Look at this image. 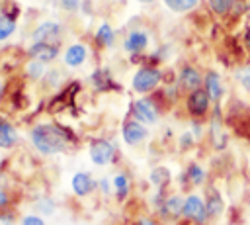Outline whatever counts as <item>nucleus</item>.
I'll return each instance as SVG.
<instances>
[{"mask_svg": "<svg viewBox=\"0 0 250 225\" xmlns=\"http://www.w3.org/2000/svg\"><path fill=\"white\" fill-rule=\"evenodd\" d=\"M31 137V143L33 147L43 153V155H57V153H62L66 151L68 147V137L66 133L53 125V123H41V125H35L29 133Z\"/></svg>", "mask_w": 250, "mask_h": 225, "instance_id": "nucleus-1", "label": "nucleus"}, {"mask_svg": "<svg viewBox=\"0 0 250 225\" xmlns=\"http://www.w3.org/2000/svg\"><path fill=\"white\" fill-rule=\"evenodd\" d=\"M162 80V72L156 67H141L131 80V86L135 92L139 94H146L150 90H154Z\"/></svg>", "mask_w": 250, "mask_h": 225, "instance_id": "nucleus-2", "label": "nucleus"}, {"mask_svg": "<svg viewBox=\"0 0 250 225\" xmlns=\"http://www.w3.org/2000/svg\"><path fill=\"white\" fill-rule=\"evenodd\" d=\"M182 217L191 221V223H199L203 225L205 221H209V213L205 207V200L199 194H188L184 198V207H182Z\"/></svg>", "mask_w": 250, "mask_h": 225, "instance_id": "nucleus-3", "label": "nucleus"}, {"mask_svg": "<svg viewBox=\"0 0 250 225\" xmlns=\"http://www.w3.org/2000/svg\"><path fill=\"white\" fill-rule=\"evenodd\" d=\"M211 106H213V102H211V98H209L205 88H197V90L189 92L188 98H186V110L195 119H201L203 115H207Z\"/></svg>", "mask_w": 250, "mask_h": 225, "instance_id": "nucleus-4", "label": "nucleus"}, {"mask_svg": "<svg viewBox=\"0 0 250 225\" xmlns=\"http://www.w3.org/2000/svg\"><path fill=\"white\" fill-rule=\"evenodd\" d=\"M225 119H229L234 133L242 139H250V106L240 104L238 108L230 110L229 115L225 113Z\"/></svg>", "mask_w": 250, "mask_h": 225, "instance_id": "nucleus-5", "label": "nucleus"}, {"mask_svg": "<svg viewBox=\"0 0 250 225\" xmlns=\"http://www.w3.org/2000/svg\"><path fill=\"white\" fill-rule=\"evenodd\" d=\"M203 76L201 70L193 65H184L178 72V88L186 94L197 90V88H203Z\"/></svg>", "mask_w": 250, "mask_h": 225, "instance_id": "nucleus-6", "label": "nucleus"}, {"mask_svg": "<svg viewBox=\"0 0 250 225\" xmlns=\"http://www.w3.org/2000/svg\"><path fill=\"white\" fill-rule=\"evenodd\" d=\"M131 112H133V117H135L137 121L145 123V125H152V123H156V119H158V110H156L154 102L148 100V98H141V100L133 102Z\"/></svg>", "mask_w": 250, "mask_h": 225, "instance_id": "nucleus-7", "label": "nucleus"}, {"mask_svg": "<svg viewBox=\"0 0 250 225\" xmlns=\"http://www.w3.org/2000/svg\"><path fill=\"white\" fill-rule=\"evenodd\" d=\"M113 157H115V147H113V143H109V141H105V139H96V141H92V145H90V158H92L94 164H100V166L109 164V162L113 160Z\"/></svg>", "mask_w": 250, "mask_h": 225, "instance_id": "nucleus-8", "label": "nucleus"}, {"mask_svg": "<svg viewBox=\"0 0 250 225\" xmlns=\"http://www.w3.org/2000/svg\"><path fill=\"white\" fill-rule=\"evenodd\" d=\"M203 88L207 90L209 98L213 104H221L227 90H225V84H223V78L217 70H207L205 76H203Z\"/></svg>", "mask_w": 250, "mask_h": 225, "instance_id": "nucleus-9", "label": "nucleus"}, {"mask_svg": "<svg viewBox=\"0 0 250 225\" xmlns=\"http://www.w3.org/2000/svg\"><path fill=\"white\" fill-rule=\"evenodd\" d=\"M203 200H205V207H207L209 219L221 217L225 213V200H223V194L219 192L217 186H207Z\"/></svg>", "mask_w": 250, "mask_h": 225, "instance_id": "nucleus-10", "label": "nucleus"}, {"mask_svg": "<svg viewBox=\"0 0 250 225\" xmlns=\"http://www.w3.org/2000/svg\"><path fill=\"white\" fill-rule=\"evenodd\" d=\"M121 135H123V141L127 145H139L141 141H145L148 137V131H146L145 123H141L137 119H131V121H125L123 123Z\"/></svg>", "mask_w": 250, "mask_h": 225, "instance_id": "nucleus-11", "label": "nucleus"}, {"mask_svg": "<svg viewBox=\"0 0 250 225\" xmlns=\"http://www.w3.org/2000/svg\"><path fill=\"white\" fill-rule=\"evenodd\" d=\"M59 55V47L55 43H45V41H35L29 47V57L41 63H51L53 59H57Z\"/></svg>", "mask_w": 250, "mask_h": 225, "instance_id": "nucleus-12", "label": "nucleus"}, {"mask_svg": "<svg viewBox=\"0 0 250 225\" xmlns=\"http://www.w3.org/2000/svg\"><path fill=\"white\" fill-rule=\"evenodd\" d=\"M31 37H33V41H45V43L57 41L61 37V25L57 22H43L35 27Z\"/></svg>", "mask_w": 250, "mask_h": 225, "instance_id": "nucleus-13", "label": "nucleus"}, {"mask_svg": "<svg viewBox=\"0 0 250 225\" xmlns=\"http://www.w3.org/2000/svg\"><path fill=\"white\" fill-rule=\"evenodd\" d=\"M146 45H148V33L143 31V29L131 31V33L125 37V41H123V49H125L127 53H141V51L146 49Z\"/></svg>", "mask_w": 250, "mask_h": 225, "instance_id": "nucleus-14", "label": "nucleus"}, {"mask_svg": "<svg viewBox=\"0 0 250 225\" xmlns=\"http://www.w3.org/2000/svg\"><path fill=\"white\" fill-rule=\"evenodd\" d=\"M182 207H184V198L180 194H170V196L164 198V202L158 207V211L164 217H180L182 215Z\"/></svg>", "mask_w": 250, "mask_h": 225, "instance_id": "nucleus-15", "label": "nucleus"}, {"mask_svg": "<svg viewBox=\"0 0 250 225\" xmlns=\"http://www.w3.org/2000/svg\"><path fill=\"white\" fill-rule=\"evenodd\" d=\"M86 57H88V49L82 43H74V45H70L64 51V65L66 67H72V68L74 67H80V65H84Z\"/></svg>", "mask_w": 250, "mask_h": 225, "instance_id": "nucleus-16", "label": "nucleus"}, {"mask_svg": "<svg viewBox=\"0 0 250 225\" xmlns=\"http://www.w3.org/2000/svg\"><path fill=\"white\" fill-rule=\"evenodd\" d=\"M70 184H72V192L76 196H88L96 188V184H94V180H92V176L88 172H76L72 176Z\"/></svg>", "mask_w": 250, "mask_h": 225, "instance_id": "nucleus-17", "label": "nucleus"}, {"mask_svg": "<svg viewBox=\"0 0 250 225\" xmlns=\"http://www.w3.org/2000/svg\"><path fill=\"white\" fill-rule=\"evenodd\" d=\"M184 180L189 182V186H203V182L207 180V172H205V168H203L199 162H191V164L186 168Z\"/></svg>", "mask_w": 250, "mask_h": 225, "instance_id": "nucleus-18", "label": "nucleus"}, {"mask_svg": "<svg viewBox=\"0 0 250 225\" xmlns=\"http://www.w3.org/2000/svg\"><path fill=\"white\" fill-rule=\"evenodd\" d=\"M236 2L238 0H207V6L215 16L227 18V16H232V10H234Z\"/></svg>", "mask_w": 250, "mask_h": 225, "instance_id": "nucleus-19", "label": "nucleus"}, {"mask_svg": "<svg viewBox=\"0 0 250 225\" xmlns=\"http://www.w3.org/2000/svg\"><path fill=\"white\" fill-rule=\"evenodd\" d=\"M16 143H18V131L10 123L0 121V149H12Z\"/></svg>", "mask_w": 250, "mask_h": 225, "instance_id": "nucleus-20", "label": "nucleus"}, {"mask_svg": "<svg viewBox=\"0 0 250 225\" xmlns=\"http://www.w3.org/2000/svg\"><path fill=\"white\" fill-rule=\"evenodd\" d=\"M164 6L174 12V14H186V12H191L193 8H197L199 0H162Z\"/></svg>", "mask_w": 250, "mask_h": 225, "instance_id": "nucleus-21", "label": "nucleus"}, {"mask_svg": "<svg viewBox=\"0 0 250 225\" xmlns=\"http://www.w3.org/2000/svg\"><path fill=\"white\" fill-rule=\"evenodd\" d=\"M170 170L166 166H156L152 172H150V182L158 188V190H164L168 184H170Z\"/></svg>", "mask_w": 250, "mask_h": 225, "instance_id": "nucleus-22", "label": "nucleus"}, {"mask_svg": "<svg viewBox=\"0 0 250 225\" xmlns=\"http://www.w3.org/2000/svg\"><path fill=\"white\" fill-rule=\"evenodd\" d=\"M234 78H236L238 88H240L244 94L250 96V65H242V67H238L236 72H234Z\"/></svg>", "mask_w": 250, "mask_h": 225, "instance_id": "nucleus-23", "label": "nucleus"}, {"mask_svg": "<svg viewBox=\"0 0 250 225\" xmlns=\"http://www.w3.org/2000/svg\"><path fill=\"white\" fill-rule=\"evenodd\" d=\"M113 188H115V196L117 200H125L129 196V188H131V182H129V176L127 174H117L113 178Z\"/></svg>", "mask_w": 250, "mask_h": 225, "instance_id": "nucleus-24", "label": "nucleus"}, {"mask_svg": "<svg viewBox=\"0 0 250 225\" xmlns=\"http://www.w3.org/2000/svg\"><path fill=\"white\" fill-rule=\"evenodd\" d=\"M96 39H98L102 45H105V47L113 45V39H115L113 27H111L109 23H102V25L98 27V31H96Z\"/></svg>", "mask_w": 250, "mask_h": 225, "instance_id": "nucleus-25", "label": "nucleus"}, {"mask_svg": "<svg viewBox=\"0 0 250 225\" xmlns=\"http://www.w3.org/2000/svg\"><path fill=\"white\" fill-rule=\"evenodd\" d=\"M14 29H16V20H14L12 16L2 14V16H0V41L8 39V37L14 33Z\"/></svg>", "mask_w": 250, "mask_h": 225, "instance_id": "nucleus-26", "label": "nucleus"}, {"mask_svg": "<svg viewBox=\"0 0 250 225\" xmlns=\"http://www.w3.org/2000/svg\"><path fill=\"white\" fill-rule=\"evenodd\" d=\"M25 70H27V74H29L33 80H37V78H41V76L45 74V67H43V63H41V61H35V59L27 63Z\"/></svg>", "mask_w": 250, "mask_h": 225, "instance_id": "nucleus-27", "label": "nucleus"}, {"mask_svg": "<svg viewBox=\"0 0 250 225\" xmlns=\"http://www.w3.org/2000/svg\"><path fill=\"white\" fill-rule=\"evenodd\" d=\"M78 6H80V0H61V8L66 10V12L78 10Z\"/></svg>", "mask_w": 250, "mask_h": 225, "instance_id": "nucleus-28", "label": "nucleus"}, {"mask_svg": "<svg viewBox=\"0 0 250 225\" xmlns=\"http://www.w3.org/2000/svg\"><path fill=\"white\" fill-rule=\"evenodd\" d=\"M21 225H45V221L41 217H37V215H25L21 219Z\"/></svg>", "mask_w": 250, "mask_h": 225, "instance_id": "nucleus-29", "label": "nucleus"}, {"mask_svg": "<svg viewBox=\"0 0 250 225\" xmlns=\"http://www.w3.org/2000/svg\"><path fill=\"white\" fill-rule=\"evenodd\" d=\"M195 143V137H193V133H184L182 137H180V145L186 149V147H191Z\"/></svg>", "mask_w": 250, "mask_h": 225, "instance_id": "nucleus-30", "label": "nucleus"}, {"mask_svg": "<svg viewBox=\"0 0 250 225\" xmlns=\"http://www.w3.org/2000/svg\"><path fill=\"white\" fill-rule=\"evenodd\" d=\"M242 47L250 53V25H246L242 31Z\"/></svg>", "mask_w": 250, "mask_h": 225, "instance_id": "nucleus-31", "label": "nucleus"}, {"mask_svg": "<svg viewBox=\"0 0 250 225\" xmlns=\"http://www.w3.org/2000/svg\"><path fill=\"white\" fill-rule=\"evenodd\" d=\"M6 205H8V194L0 190V207H6Z\"/></svg>", "mask_w": 250, "mask_h": 225, "instance_id": "nucleus-32", "label": "nucleus"}, {"mask_svg": "<svg viewBox=\"0 0 250 225\" xmlns=\"http://www.w3.org/2000/svg\"><path fill=\"white\" fill-rule=\"evenodd\" d=\"M139 225H156V223H154L152 219H141V221H139Z\"/></svg>", "mask_w": 250, "mask_h": 225, "instance_id": "nucleus-33", "label": "nucleus"}, {"mask_svg": "<svg viewBox=\"0 0 250 225\" xmlns=\"http://www.w3.org/2000/svg\"><path fill=\"white\" fill-rule=\"evenodd\" d=\"M100 184H102V190H104V194H107V180L104 178V180H102Z\"/></svg>", "mask_w": 250, "mask_h": 225, "instance_id": "nucleus-34", "label": "nucleus"}, {"mask_svg": "<svg viewBox=\"0 0 250 225\" xmlns=\"http://www.w3.org/2000/svg\"><path fill=\"white\" fill-rule=\"evenodd\" d=\"M139 2H143V4H152L154 0H139Z\"/></svg>", "mask_w": 250, "mask_h": 225, "instance_id": "nucleus-35", "label": "nucleus"}, {"mask_svg": "<svg viewBox=\"0 0 250 225\" xmlns=\"http://www.w3.org/2000/svg\"><path fill=\"white\" fill-rule=\"evenodd\" d=\"M0 96H2V84H0Z\"/></svg>", "mask_w": 250, "mask_h": 225, "instance_id": "nucleus-36", "label": "nucleus"}, {"mask_svg": "<svg viewBox=\"0 0 250 225\" xmlns=\"http://www.w3.org/2000/svg\"><path fill=\"white\" fill-rule=\"evenodd\" d=\"M191 225H199V223H191Z\"/></svg>", "mask_w": 250, "mask_h": 225, "instance_id": "nucleus-37", "label": "nucleus"}]
</instances>
